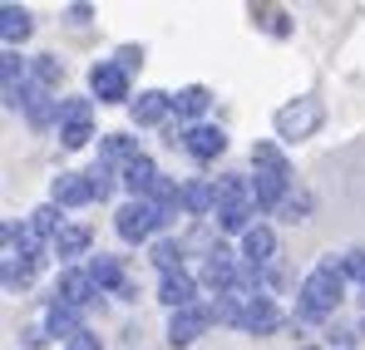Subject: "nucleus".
<instances>
[{
  "instance_id": "aec40b11",
  "label": "nucleus",
  "mask_w": 365,
  "mask_h": 350,
  "mask_svg": "<svg viewBox=\"0 0 365 350\" xmlns=\"http://www.w3.org/2000/svg\"><path fill=\"white\" fill-rule=\"evenodd\" d=\"M25 114H30V123H35V128H50V123L60 118V99H50L45 89H30V104H25Z\"/></svg>"
},
{
  "instance_id": "c85d7f7f",
  "label": "nucleus",
  "mask_w": 365,
  "mask_h": 350,
  "mask_svg": "<svg viewBox=\"0 0 365 350\" xmlns=\"http://www.w3.org/2000/svg\"><path fill=\"white\" fill-rule=\"evenodd\" d=\"M30 74H35V84H40V89H55V84L64 79V64L55 55H40L35 64H30Z\"/></svg>"
},
{
  "instance_id": "2f4dec72",
  "label": "nucleus",
  "mask_w": 365,
  "mask_h": 350,
  "mask_svg": "<svg viewBox=\"0 0 365 350\" xmlns=\"http://www.w3.org/2000/svg\"><path fill=\"white\" fill-rule=\"evenodd\" d=\"M89 138H94V128H89V123H64V128H60V143H64V148H84Z\"/></svg>"
},
{
  "instance_id": "9d476101",
  "label": "nucleus",
  "mask_w": 365,
  "mask_h": 350,
  "mask_svg": "<svg viewBox=\"0 0 365 350\" xmlns=\"http://www.w3.org/2000/svg\"><path fill=\"white\" fill-rule=\"evenodd\" d=\"M128 114L133 123H163V118L173 114V94H158V89H143L133 104H128Z\"/></svg>"
},
{
  "instance_id": "0eeeda50",
  "label": "nucleus",
  "mask_w": 365,
  "mask_h": 350,
  "mask_svg": "<svg viewBox=\"0 0 365 350\" xmlns=\"http://www.w3.org/2000/svg\"><path fill=\"white\" fill-rule=\"evenodd\" d=\"M50 197H55V207H84V202H94V182L89 173H60Z\"/></svg>"
},
{
  "instance_id": "dca6fc26",
  "label": "nucleus",
  "mask_w": 365,
  "mask_h": 350,
  "mask_svg": "<svg viewBox=\"0 0 365 350\" xmlns=\"http://www.w3.org/2000/svg\"><path fill=\"white\" fill-rule=\"evenodd\" d=\"M272 252H277V237H272V227H252V232L242 237V257L252 262V267L272 262Z\"/></svg>"
},
{
  "instance_id": "423d86ee",
  "label": "nucleus",
  "mask_w": 365,
  "mask_h": 350,
  "mask_svg": "<svg viewBox=\"0 0 365 350\" xmlns=\"http://www.w3.org/2000/svg\"><path fill=\"white\" fill-rule=\"evenodd\" d=\"M182 148H187L197 163H212V158L227 148V133H222V128H212V123H192V128L182 133Z\"/></svg>"
},
{
  "instance_id": "a211bd4d",
  "label": "nucleus",
  "mask_w": 365,
  "mask_h": 350,
  "mask_svg": "<svg viewBox=\"0 0 365 350\" xmlns=\"http://www.w3.org/2000/svg\"><path fill=\"white\" fill-rule=\"evenodd\" d=\"M35 30V20H30V10H20V5H5L0 10V35H5V45H15V40H25Z\"/></svg>"
},
{
  "instance_id": "412c9836",
  "label": "nucleus",
  "mask_w": 365,
  "mask_h": 350,
  "mask_svg": "<svg viewBox=\"0 0 365 350\" xmlns=\"http://www.w3.org/2000/svg\"><path fill=\"white\" fill-rule=\"evenodd\" d=\"M45 321H50V336H69V341L84 331L79 311H74V306H64V301H55V306H50V316H45Z\"/></svg>"
},
{
  "instance_id": "f257e3e1",
  "label": "nucleus",
  "mask_w": 365,
  "mask_h": 350,
  "mask_svg": "<svg viewBox=\"0 0 365 350\" xmlns=\"http://www.w3.org/2000/svg\"><path fill=\"white\" fill-rule=\"evenodd\" d=\"M341 292H346V267L336 257H326L302 282V321H326L341 306Z\"/></svg>"
},
{
  "instance_id": "39448f33",
  "label": "nucleus",
  "mask_w": 365,
  "mask_h": 350,
  "mask_svg": "<svg viewBox=\"0 0 365 350\" xmlns=\"http://www.w3.org/2000/svg\"><path fill=\"white\" fill-rule=\"evenodd\" d=\"M212 306H187V311H173V321H168V341L173 346H192L207 326H212Z\"/></svg>"
},
{
  "instance_id": "f704fd0d",
  "label": "nucleus",
  "mask_w": 365,
  "mask_h": 350,
  "mask_svg": "<svg viewBox=\"0 0 365 350\" xmlns=\"http://www.w3.org/2000/svg\"><path fill=\"white\" fill-rule=\"evenodd\" d=\"M341 267H346V277H361V282H365V252H351V257H341Z\"/></svg>"
},
{
  "instance_id": "5701e85b",
  "label": "nucleus",
  "mask_w": 365,
  "mask_h": 350,
  "mask_svg": "<svg viewBox=\"0 0 365 350\" xmlns=\"http://www.w3.org/2000/svg\"><path fill=\"white\" fill-rule=\"evenodd\" d=\"M212 187H217V212H222V207H242V202H252V187H247L242 177H217V182H212Z\"/></svg>"
},
{
  "instance_id": "393cba45",
  "label": "nucleus",
  "mask_w": 365,
  "mask_h": 350,
  "mask_svg": "<svg viewBox=\"0 0 365 350\" xmlns=\"http://www.w3.org/2000/svg\"><path fill=\"white\" fill-rule=\"evenodd\" d=\"M182 207L197 212V217L212 212V207H217V187H212V182H187V187H182Z\"/></svg>"
},
{
  "instance_id": "f3484780",
  "label": "nucleus",
  "mask_w": 365,
  "mask_h": 350,
  "mask_svg": "<svg viewBox=\"0 0 365 350\" xmlns=\"http://www.w3.org/2000/svg\"><path fill=\"white\" fill-rule=\"evenodd\" d=\"M282 197H287V177H277V173L252 177V202H257V207H277Z\"/></svg>"
},
{
  "instance_id": "6ab92c4d",
  "label": "nucleus",
  "mask_w": 365,
  "mask_h": 350,
  "mask_svg": "<svg viewBox=\"0 0 365 350\" xmlns=\"http://www.w3.org/2000/svg\"><path fill=\"white\" fill-rule=\"evenodd\" d=\"M89 242H94V232H89L84 222H69V227L55 237V252H60V257H84V252H89Z\"/></svg>"
},
{
  "instance_id": "bb28decb",
  "label": "nucleus",
  "mask_w": 365,
  "mask_h": 350,
  "mask_svg": "<svg viewBox=\"0 0 365 350\" xmlns=\"http://www.w3.org/2000/svg\"><path fill=\"white\" fill-rule=\"evenodd\" d=\"M148 202H153V207L163 212V222H168V217H173V207H178V182H173V177H163V173H158V182L148 187Z\"/></svg>"
},
{
  "instance_id": "cd10ccee",
  "label": "nucleus",
  "mask_w": 365,
  "mask_h": 350,
  "mask_svg": "<svg viewBox=\"0 0 365 350\" xmlns=\"http://www.w3.org/2000/svg\"><path fill=\"white\" fill-rule=\"evenodd\" d=\"M252 207H257V202H242V207H222V212H217V227H222V232H252Z\"/></svg>"
},
{
  "instance_id": "7ed1b4c3",
  "label": "nucleus",
  "mask_w": 365,
  "mask_h": 350,
  "mask_svg": "<svg viewBox=\"0 0 365 350\" xmlns=\"http://www.w3.org/2000/svg\"><path fill=\"white\" fill-rule=\"evenodd\" d=\"M89 89H94V99L99 104H133V94H128V69H119V59H99L94 69H89Z\"/></svg>"
},
{
  "instance_id": "20e7f679",
  "label": "nucleus",
  "mask_w": 365,
  "mask_h": 350,
  "mask_svg": "<svg viewBox=\"0 0 365 350\" xmlns=\"http://www.w3.org/2000/svg\"><path fill=\"white\" fill-rule=\"evenodd\" d=\"M321 99H297V104H287V109H277V133L282 138H311L316 128H321Z\"/></svg>"
},
{
  "instance_id": "1a4fd4ad",
  "label": "nucleus",
  "mask_w": 365,
  "mask_h": 350,
  "mask_svg": "<svg viewBox=\"0 0 365 350\" xmlns=\"http://www.w3.org/2000/svg\"><path fill=\"white\" fill-rule=\"evenodd\" d=\"M55 296H60L64 306H74V311H79V306H89V301L99 296V287H94V277H89V272H64L60 287H55Z\"/></svg>"
},
{
  "instance_id": "4c0bfd02",
  "label": "nucleus",
  "mask_w": 365,
  "mask_h": 350,
  "mask_svg": "<svg viewBox=\"0 0 365 350\" xmlns=\"http://www.w3.org/2000/svg\"><path fill=\"white\" fill-rule=\"evenodd\" d=\"M20 341L35 350V346H45V331H35V326H30V331H20Z\"/></svg>"
},
{
  "instance_id": "f8f14e48",
  "label": "nucleus",
  "mask_w": 365,
  "mask_h": 350,
  "mask_svg": "<svg viewBox=\"0 0 365 350\" xmlns=\"http://www.w3.org/2000/svg\"><path fill=\"white\" fill-rule=\"evenodd\" d=\"M277 321H282V316H277L272 296H252V301L242 306V321H237V326H242V331H257V336H267V331H277Z\"/></svg>"
},
{
  "instance_id": "e433bc0d",
  "label": "nucleus",
  "mask_w": 365,
  "mask_h": 350,
  "mask_svg": "<svg viewBox=\"0 0 365 350\" xmlns=\"http://www.w3.org/2000/svg\"><path fill=\"white\" fill-rule=\"evenodd\" d=\"M69 350H99V336H94V331H79V336L69 341Z\"/></svg>"
},
{
  "instance_id": "72a5a7b5",
  "label": "nucleus",
  "mask_w": 365,
  "mask_h": 350,
  "mask_svg": "<svg viewBox=\"0 0 365 350\" xmlns=\"http://www.w3.org/2000/svg\"><path fill=\"white\" fill-rule=\"evenodd\" d=\"M89 182H94V197H99V202H104V197H109V192H114V173H109V163H99V168H94V173H89Z\"/></svg>"
},
{
  "instance_id": "2eb2a0df",
  "label": "nucleus",
  "mask_w": 365,
  "mask_h": 350,
  "mask_svg": "<svg viewBox=\"0 0 365 350\" xmlns=\"http://www.w3.org/2000/svg\"><path fill=\"white\" fill-rule=\"evenodd\" d=\"M207 104H212V94H207L202 84H187V89L173 94V114H178V118H202V114H207Z\"/></svg>"
},
{
  "instance_id": "473e14b6",
  "label": "nucleus",
  "mask_w": 365,
  "mask_h": 350,
  "mask_svg": "<svg viewBox=\"0 0 365 350\" xmlns=\"http://www.w3.org/2000/svg\"><path fill=\"white\" fill-rule=\"evenodd\" d=\"M64 123H89V99H64L60 104V128Z\"/></svg>"
},
{
  "instance_id": "4468645a",
  "label": "nucleus",
  "mask_w": 365,
  "mask_h": 350,
  "mask_svg": "<svg viewBox=\"0 0 365 350\" xmlns=\"http://www.w3.org/2000/svg\"><path fill=\"white\" fill-rule=\"evenodd\" d=\"M158 301L173 306V311H187V306H192V277H187V272H168L163 287H158Z\"/></svg>"
},
{
  "instance_id": "ddd939ff",
  "label": "nucleus",
  "mask_w": 365,
  "mask_h": 350,
  "mask_svg": "<svg viewBox=\"0 0 365 350\" xmlns=\"http://www.w3.org/2000/svg\"><path fill=\"white\" fill-rule=\"evenodd\" d=\"M119 177H123V187H128L133 197H148V187L158 182V168H153V158H143V153H138L128 168H119Z\"/></svg>"
},
{
  "instance_id": "c756f323",
  "label": "nucleus",
  "mask_w": 365,
  "mask_h": 350,
  "mask_svg": "<svg viewBox=\"0 0 365 350\" xmlns=\"http://www.w3.org/2000/svg\"><path fill=\"white\" fill-rule=\"evenodd\" d=\"M30 277H35V262L30 257H5V287L15 292V287H30Z\"/></svg>"
},
{
  "instance_id": "c9c22d12",
  "label": "nucleus",
  "mask_w": 365,
  "mask_h": 350,
  "mask_svg": "<svg viewBox=\"0 0 365 350\" xmlns=\"http://www.w3.org/2000/svg\"><path fill=\"white\" fill-rule=\"evenodd\" d=\"M133 64H143V50H138V45H123L119 50V69H133Z\"/></svg>"
},
{
  "instance_id": "6e6552de",
  "label": "nucleus",
  "mask_w": 365,
  "mask_h": 350,
  "mask_svg": "<svg viewBox=\"0 0 365 350\" xmlns=\"http://www.w3.org/2000/svg\"><path fill=\"white\" fill-rule=\"evenodd\" d=\"M202 282L212 287V296H227V292H237V267H232V257L227 252H212L207 257V267H202Z\"/></svg>"
},
{
  "instance_id": "b1692460",
  "label": "nucleus",
  "mask_w": 365,
  "mask_h": 350,
  "mask_svg": "<svg viewBox=\"0 0 365 350\" xmlns=\"http://www.w3.org/2000/svg\"><path fill=\"white\" fill-rule=\"evenodd\" d=\"M25 227H30V232L40 237V242H45V237H50V242H55V237L64 232V227H60V207H55V202H45V207H35V212H30V222H25Z\"/></svg>"
},
{
  "instance_id": "4be33fe9",
  "label": "nucleus",
  "mask_w": 365,
  "mask_h": 350,
  "mask_svg": "<svg viewBox=\"0 0 365 350\" xmlns=\"http://www.w3.org/2000/svg\"><path fill=\"white\" fill-rule=\"evenodd\" d=\"M252 163H257V173L292 177V168H287V158H282V148H277V143H252Z\"/></svg>"
},
{
  "instance_id": "7c9ffc66",
  "label": "nucleus",
  "mask_w": 365,
  "mask_h": 350,
  "mask_svg": "<svg viewBox=\"0 0 365 350\" xmlns=\"http://www.w3.org/2000/svg\"><path fill=\"white\" fill-rule=\"evenodd\" d=\"M178 257H182V247H178V242H158V247H153V262L163 267V277H168V272H182V267H178Z\"/></svg>"
},
{
  "instance_id": "9b49d317",
  "label": "nucleus",
  "mask_w": 365,
  "mask_h": 350,
  "mask_svg": "<svg viewBox=\"0 0 365 350\" xmlns=\"http://www.w3.org/2000/svg\"><path fill=\"white\" fill-rule=\"evenodd\" d=\"M84 272L94 277V287H99V292H119V296H133V287L123 282V267L114 262V257H104V252H99V257H94V262H89Z\"/></svg>"
},
{
  "instance_id": "a878e982",
  "label": "nucleus",
  "mask_w": 365,
  "mask_h": 350,
  "mask_svg": "<svg viewBox=\"0 0 365 350\" xmlns=\"http://www.w3.org/2000/svg\"><path fill=\"white\" fill-rule=\"evenodd\" d=\"M99 158H104V163H119V168H128V163L138 158V148H133V138H123V133H109V138L99 143Z\"/></svg>"
},
{
  "instance_id": "f03ea898",
  "label": "nucleus",
  "mask_w": 365,
  "mask_h": 350,
  "mask_svg": "<svg viewBox=\"0 0 365 350\" xmlns=\"http://www.w3.org/2000/svg\"><path fill=\"white\" fill-rule=\"evenodd\" d=\"M158 222H163V212H158L148 197H133V202H123L119 212H114V227H119L123 242H143Z\"/></svg>"
}]
</instances>
